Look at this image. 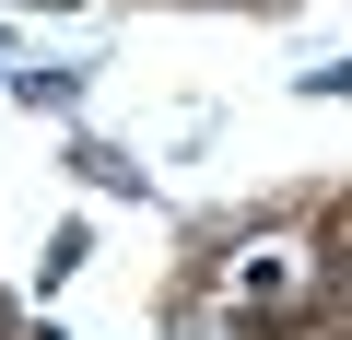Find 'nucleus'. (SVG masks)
I'll list each match as a JSON object with an SVG mask.
<instances>
[{
	"instance_id": "nucleus-1",
	"label": "nucleus",
	"mask_w": 352,
	"mask_h": 340,
	"mask_svg": "<svg viewBox=\"0 0 352 340\" xmlns=\"http://www.w3.org/2000/svg\"><path fill=\"white\" fill-rule=\"evenodd\" d=\"M282 282H294V258H282V247H258V258H235V293H247L258 317L282 305Z\"/></svg>"
},
{
	"instance_id": "nucleus-2",
	"label": "nucleus",
	"mask_w": 352,
	"mask_h": 340,
	"mask_svg": "<svg viewBox=\"0 0 352 340\" xmlns=\"http://www.w3.org/2000/svg\"><path fill=\"white\" fill-rule=\"evenodd\" d=\"M71 164H82V177H94V188H118V200L141 188V164H129V152H106V141H71Z\"/></svg>"
},
{
	"instance_id": "nucleus-3",
	"label": "nucleus",
	"mask_w": 352,
	"mask_h": 340,
	"mask_svg": "<svg viewBox=\"0 0 352 340\" xmlns=\"http://www.w3.org/2000/svg\"><path fill=\"white\" fill-rule=\"evenodd\" d=\"M329 258H340V282H352V223H340V235H329Z\"/></svg>"
}]
</instances>
